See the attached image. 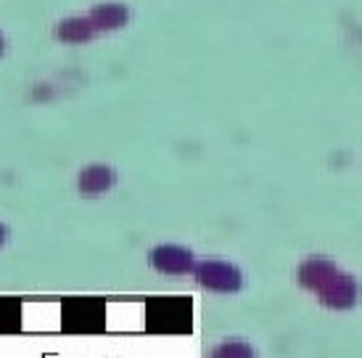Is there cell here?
<instances>
[{
	"mask_svg": "<svg viewBox=\"0 0 362 358\" xmlns=\"http://www.w3.org/2000/svg\"><path fill=\"white\" fill-rule=\"evenodd\" d=\"M64 324L74 332H93L103 327V308L95 300H69L64 306Z\"/></svg>",
	"mask_w": 362,
	"mask_h": 358,
	"instance_id": "obj_1",
	"label": "cell"
},
{
	"mask_svg": "<svg viewBox=\"0 0 362 358\" xmlns=\"http://www.w3.org/2000/svg\"><path fill=\"white\" fill-rule=\"evenodd\" d=\"M0 53H3V38H0Z\"/></svg>",
	"mask_w": 362,
	"mask_h": 358,
	"instance_id": "obj_7",
	"label": "cell"
},
{
	"mask_svg": "<svg viewBox=\"0 0 362 358\" xmlns=\"http://www.w3.org/2000/svg\"><path fill=\"white\" fill-rule=\"evenodd\" d=\"M124 19H127V11L119 6H101V9L90 11V21L95 30H114Z\"/></svg>",
	"mask_w": 362,
	"mask_h": 358,
	"instance_id": "obj_4",
	"label": "cell"
},
{
	"mask_svg": "<svg viewBox=\"0 0 362 358\" xmlns=\"http://www.w3.org/2000/svg\"><path fill=\"white\" fill-rule=\"evenodd\" d=\"M95 27H93L90 16L88 19H80V16H74V19H66L61 21L59 27V38L66 43H82V40H90Z\"/></svg>",
	"mask_w": 362,
	"mask_h": 358,
	"instance_id": "obj_3",
	"label": "cell"
},
{
	"mask_svg": "<svg viewBox=\"0 0 362 358\" xmlns=\"http://www.w3.org/2000/svg\"><path fill=\"white\" fill-rule=\"evenodd\" d=\"M19 327V308L13 300H0V332Z\"/></svg>",
	"mask_w": 362,
	"mask_h": 358,
	"instance_id": "obj_5",
	"label": "cell"
},
{
	"mask_svg": "<svg viewBox=\"0 0 362 358\" xmlns=\"http://www.w3.org/2000/svg\"><path fill=\"white\" fill-rule=\"evenodd\" d=\"M3 242H6V228L0 225V245H3Z\"/></svg>",
	"mask_w": 362,
	"mask_h": 358,
	"instance_id": "obj_6",
	"label": "cell"
},
{
	"mask_svg": "<svg viewBox=\"0 0 362 358\" xmlns=\"http://www.w3.org/2000/svg\"><path fill=\"white\" fill-rule=\"evenodd\" d=\"M111 170L109 167H101V164H90L88 170H82L80 175V191L82 194H101V191H106L111 186Z\"/></svg>",
	"mask_w": 362,
	"mask_h": 358,
	"instance_id": "obj_2",
	"label": "cell"
}]
</instances>
